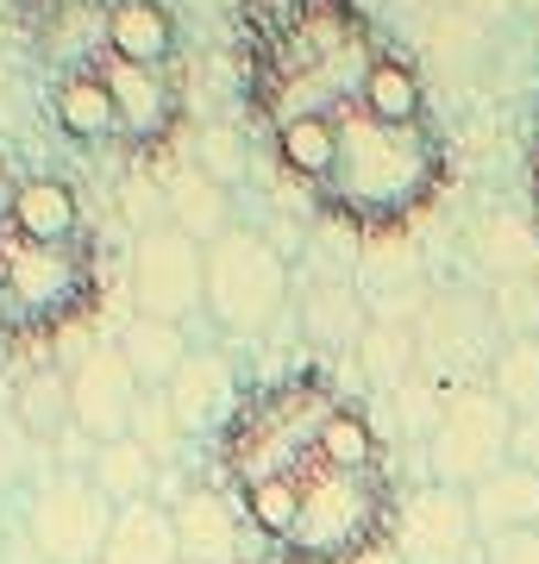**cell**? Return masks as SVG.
<instances>
[{"instance_id":"6da1fadb","label":"cell","mask_w":539,"mask_h":564,"mask_svg":"<svg viewBox=\"0 0 539 564\" xmlns=\"http://www.w3.org/2000/svg\"><path fill=\"white\" fill-rule=\"evenodd\" d=\"M345 389L289 370L245 389L214 440V477L258 564H358L396 533V470H345L326 458V421Z\"/></svg>"},{"instance_id":"7a4b0ae2","label":"cell","mask_w":539,"mask_h":564,"mask_svg":"<svg viewBox=\"0 0 539 564\" xmlns=\"http://www.w3.org/2000/svg\"><path fill=\"white\" fill-rule=\"evenodd\" d=\"M25 57L44 120L76 151L151 158L176 139L188 69L163 0H32Z\"/></svg>"},{"instance_id":"3957f363","label":"cell","mask_w":539,"mask_h":564,"mask_svg":"<svg viewBox=\"0 0 539 564\" xmlns=\"http://www.w3.org/2000/svg\"><path fill=\"white\" fill-rule=\"evenodd\" d=\"M100 232L76 182L0 144V345H44L100 302Z\"/></svg>"},{"instance_id":"277c9868","label":"cell","mask_w":539,"mask_h":564,"mask_svg":"<svg viewBox=\"0 0 539 564\" xmlns=\"http://www.w3.org/2000/svg\"><path fill=\"white\" fill-rule=\"evenodd\" d=\"M452 144L445 126H382L352 120L333 151V176L320 182L314 207L358 239H396L445 195Z\"/></svg>"},{"instance_id":"5b68a950","label":"cell","mask_w":539,"mask_h":564,"mask_svg":"<svg viewBox=\"0 0 539 564\" xmlns=\"http://www.w3.org/2000/svg\"><path fill=\"white\" fill-rule=\"evenodd\" d=\"M508 440H515V408L489 383H459L427 426V484H483L508 464Z\"/></svg>"},{"instance_id":"8992f818","label":"cell","mask_w":539,"mask_h":564,"mask_svg":"<svg viewBox=\"0 0 539 564\" xmlns=\"http://www.w3.org/2000/svg\"><path fill=\"white\" fill-rule=\"evenodd\" d=\"M282 295H289V276H282V258L258 232H233V239L214 245L207 258V307L226 333H263L277 321Z\"/></svg>"},{"instance_id":"52a82bcc","label":"cell","mask_w":539,"mask_h":564,"mask_svg":"<svg viewBox=\"0 0 539 564\" xmlns=\"http://www.w3.org/2000/svg\"><path fill=\"white\" fill-rule=\"evenodd\" d=\"M389 545H396L401 564H477L483 533H477V514H471V489H452V484L408 489L396 508Z\"/></svg>"},{"instance_id":"ba28073f","label":"cell","mask_w":539,"mask_h":564,"mask_svg":"<svg viewBox=\"0 0 539 564\" xmlns=\"http://www.w3.org/2000/svg\"><path fill=\"white\" fill-rule=\"evenodd\" d=\"M471 514H477L483 540L539 527V470H527V464L508 458L502 470H489L483 484H471Z\"/></svg>"},{"instance_id":"9c48e42d","label":"cell","mask_w":539,"mask_h":564,"mask_svg":"<svg viewBox=\"0 0 539 564\" xmlns=\"http://www.w3.org/2000/svg\"><path fill=\"white\" fill-rule=\"evenodd\" d=\"M144 307L151 314H188L207 295V270L182 239H151L144 245Z\"/></svg>"},{"instance_id":"30bf717a","label":"cell","mask_w":539,"mask_h":564,"mask_svg":"<svg viewBox=\"0 0 539 564\" xmlns=\"http://www.w3.org/2000/svg\"><path fill=\"white\" fill-rule=\"evenodd\" d=\"M100 564H182L176 521H170L158 502H126L120 514H114V533H107Z\"/></svg>"},{"instance_id":"8fae6325","label":"cell","mask_w":539,"mask_h":564,"mask_svg":"<svg viewBox=\"0 0 539 564\" xmlns=\"http://www.w3.org/2000/svg\"><path fill=\"white\" fill-rule=\"evenodd\" d=\"M170 521H176V540H182V564H239L245 527L226 496H195Z\"/></svg>"},{"instance_id":"7c38bea8","label":"cell","mask_w":539,"mask_h":564,"mask_svg":"<svg viewBox=\"0 0 539 564\" xmlns=\"http://www.w3.org/2000/svg\"><path fill=\"white\" fill-rule=\"evenodd\" d=\"M483 383L496 389L515 414H539V333H520V339H502L489 351V377Z\"/></svg>"},{"instance_id":"4fadbf2b","label":"cell","mask_w":539,"mask_h":564,"mask_svg":"<svg viewBox=\"0 0 539 564\" xmlns=\"http://www.w3.org/2000/svg\"><path fill=\"white\" fill-rule=\"evenodd\" d=\"M477 564H539V527H527V533H502V540H483Z\"/></svg>"},{"instance_id":"5bb4252c","label":"cell","mask_w":539,"mask_h":564,"mask_svg":"<svg viewBox=\"0 0 539 564\" xmlns=\"http://www.w3.org/2000/svg\"><path fill=\"white\" fill-rule=\"evenodd\" d=\"M508 458L539 470V414H515V440H508Z\"/></svg>"},{"instance_id":"9a60e30c","label":"cell","mask_w":539,"mask_h":564,"mask_svg":"<svg viewBox=\"0 0 539 564\" xmlns=\"http://www.w3.org/2000/svg\"><path fill=\"white\" fill-rule=\"evenodd\" d=\"M358 564H401V558H396V545H377V552H364Z\"/></svg>"},{"instance_id":"2e32d148","label":"cell","mask_w":539,"mask_h":564,"mask_svg":"<svg viewBox=\"0 0 539 564\" xmlns=\"http://www.w3.org/2000/svg\"><path fill=\"white\" fill-rule=\"evenodd\" d=\"M527 176H533V202H539V139H533V158H527Z\"/></svg>"},{"instance_id":"e0dca14e","label":"cell","mask_w":539,"mask_h":564,"mask_svg":"<svg viewBox=\"0 0 539 564\" xmlns=\"http://www.w3.org/2000/svg\"><path fill=\"white\" fill-rule=\"evenodd\" d=\"M533 207H539V202H533Z\"/></svg>"}]
</instances>
